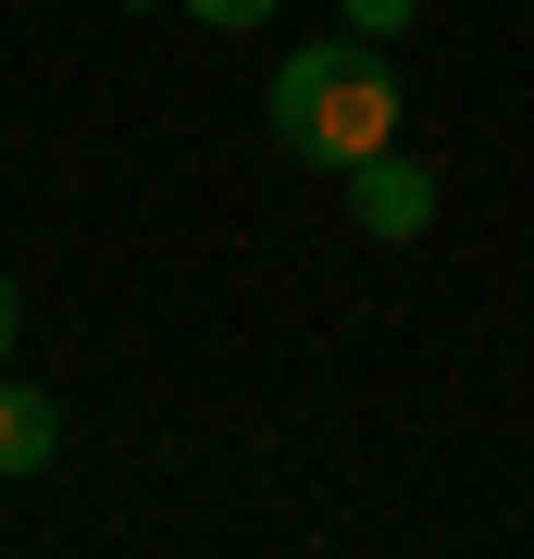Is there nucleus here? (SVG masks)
Wrapping results in <instances>:
<instances>
[{
    "label": "nucleus",
    "instance_id": "f257e3e1",
    "mask_svg": "<svg viewBox=\"0 0 534 559\" xmlns=\"http://www.w3.org/2000/svg\"><path fill=\"white\" fill-rule=\"evenodd\" d=\"M397 112H411V87L385 75V38H323L274 75V138L311 175H348V162L397 150Z\"/></svg>",
    "mask_w": 534,
    "mask_h": 559
},
{
    "label": "nucleus",
    "instance_id": "f03ea898",
    "mask_svg": "<svg viewBox=\"0 0 534 559\" xmlns=\"http://www.w3.org/2000/svg\"><path fill=\"white\" fill-rule=\"evenodd\" d=\"M348 212H360V237H423L436 224V175L423 162H397V150H373V162H348Z\"/></svg>",
    "mask_w": 534,
    "mask_h": 559
},
{
    "label": "nucleus",
    "instance_id": "7ed1b4c3",
    "mask_svg": "<svg viewBox=\"0 0 534 559\" xmlns=\"http://www.w3.org/2000/svg\"><path fill=\"white\" fill-rule=\"evenodd\" d=\"M50 460H62V411L38 399V385L0 373V485H38Z\"/></svg>",
    "mask_w": 534,
    "mask_h": 559
},
{
    "label": "nucleus",
    "instance_id": "20e7f679",
    "mask_svg": "<svg viewBox=\"0 0 534 559\" xmlns=\"http://www.w3.org/2000/svg\"><path fill=\"white\" fill-rule=\"evenodd\" d=\"M199 25H224V38H237V25H274V0H187Z\"/></svg>",
    "mask_w": 534,
    "mask_h": 559
},
{
    "label": "nucleus",
    "instance_id": "39448f33",
    "mask_svg": "<svg viewBox=\"0 0 534 559\" xmlns=\"http://www.w3.org/2000/svg\"><path fill=\"white\" fill-rule=\"evenodd\" d=\"M411 13H423V0H348V25H360V38H397Z\"/></svg>",
    "mask_w": 534,
    "mask_h": 559
},
{
    "label": "nucleus",
    "instance_id": "423d86ee",
    "mask_svg": "<svg viewBox=\"0 0 534 559\" xmlns=\"http://www.w3.org/2000/svg\"><path fill=\"white\" fill-rule=\"evenodd\" d=\"M13 323H25V299H13V274H0V360H13Z\"/></svg>",
    "mask_w": 534,
    "mask_h": 559
}]
</instances>
